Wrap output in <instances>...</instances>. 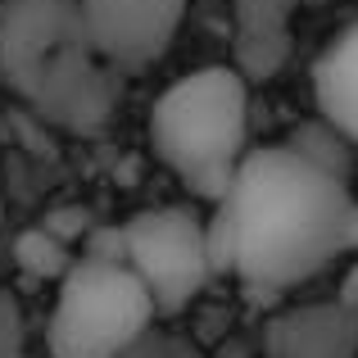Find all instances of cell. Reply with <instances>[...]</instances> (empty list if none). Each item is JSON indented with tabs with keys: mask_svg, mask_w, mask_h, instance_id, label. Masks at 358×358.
<instances>
[{
	"mask_svg": "<svg viewBox=\"0 0 358 358\" xmlns=\"http://www.w3.org/2000/svg\"><path fill=\"white\" fill-rule=\"evenodd\" d=\"M358 354V313L341 299L299 304L268 317L263 358H354Z\"/></svg>",
	"mask_w": 358,
	"mask_h": 358,
	"instance_id": "8",
	"label": "cell"
},
{
	"mask_svg": "<svg viewBox=\"0 0 358 358\" xmlns=\"http://www.w3.org/2000/svg\"><path fill=\"white\" fill-rule=\"evenodd\" d=\"M23 350V313L9 290H0V358Z\"/></svg>",
	"mask_w": 358,
	"mask_h": 358,
	"instance_id": "16",
	"label": "cell"
},
{
	"mask_svg": "<svg viewBox=\"0 0 358 358\" xmlns=\"http://www.w3.org/2000/svg\"><path fill=\"white\" fill-rule=\"evenodd\" d=\"M250 131V82L231 64L177 78L150 109V145L168 173L200 200H222L245 159Z\"/></svg>",
	"mask_w": 358,
	"mask_h": 358,
	"instance_id": "2",
	"label": "cell"
},
{
	"mask_svg": "<svg viewBox=\"0 0 358 358\" xmlns=\"http://www.w3.org/2000/svg\"><path fill=\"white\" fill-rule=\"evenodd\" d=\"M0 218H5V209H0Z\"/></svg>",
	"mask_w": 358,
	"mask_h": 358,
	"instance_id": "19",
	"label": "cell"
},
{
	"mask_svg": "<svg viewBox=\"0 0 358 358\" xmlns=\"http://www.w3.org/2000/svg\"><path fill=\"white\" fill-rule=\"evenodd\" d=\"M336 299H341L345 308H354V313H358V263L341 277V290H336Z\"/></svg>",
	"mask_w": 358,
	"mask_h": 358,
	"instance_id": "17",
	"label": "cell"
},
{
	"mask_svg": "<svg viewBox=\"0 0 358 358\" xmlns=\"http://www.w3.org/2000/svg\"><path fill=\"white\" fill-rule=\"evenodd\" d=\"M299 0H231L236 32H290Z\"/></svg>",
	"mask_w": 358,
	"mask_h": 358,
	"instance_id": "13",
	"label": "cell"
},
{
	"mask_svg": "<svg viewBox=\"0 0 358 358\" xmlns=\"http://www.w3.org/2000/svg\"><path fill=\"white\" fill-rule=\"evenodd\" d=\"M27 105L36 109L45 122L64 131H78V136H91L109 122L118 105V82H114V69L105 59L78 45L69 50L64 59H55L50 69L41 73V82L32 87Z\"/></svg>",
	"mask_w": 358,
	"mask_h": 358,
	"instance_id": "7",
	"label": "cell"
},
{
	"mask_svg": "<svg viewBox=\"0 0 358 358\" xmlns=\"http://www.w3.org/2000/svg\"><path fill=\"white\" fill-rule=\"evenodd\" d=\"M155 317V299L127 263L73 259L45 317V350L50 358H122Z\"/></svg>",
	"mask_w": 358,
	"mask_h": 358,
	"instance_id": "3",
	"label": "cell"
},
{
	"mask_svg": "<svg viewBox=\"0 0 358 358\" xmlns=\"http://www.w3.org/2000/svg\"><path fill=\"white\" fill-rule=\"evenodd\" d=\"M82 259L127 263V250H122V222L118 227H91L87 236H82Z\"/></svg>",
	"mask_w": 358,
	"mask_h": 358,
	"instance_id": "14",
	"label": "cell"
},
{
	"mask_svg": "<svg viewBox=\"0 0 358 358\" xmlns=\"http://www.w3.org/2000/svg\"><path fill=\"white\" fill-rule=\"evenodd\" d=\"M295 155H304L308 164H317L322 173L341 177V182H350V164H354V141L345 136V131H336L327 118H313L304 122V127H295V136L286 141Z\"/></svg>",
	"mask_w": 358,
	"mask_h": 358,
	"instance_id": "11",
	"label": "cell"
},
{
	"mask_svg": "<svg viewBox=\"0 0 358 358\" xmlns=\"http://www.w3.org/2000/svg\"><path fill=\"white\" fill-rule=\"evenodd\" d=\"M50 236H59L64 245H73V241H82L91 231V218H87V209H78V204H69V209H50L45 213V222H41Z\"/></svg>",
	"mask_w": 358,
	"mask_h": 358,
	"instance_id": "15",
	"label": "cell"
},
{
	"mask_svg": "<svg viewBox=\"0 0 358 358\" xmlns=\"http://www.w3.org/2000/svg\"><path fill=\"white\" fill-rule=\"evenodd\" d=\"M313 105L358 145V23H350L313 64Z\"/></svg>",
	"mask_w": 358,
	"mask_h": 358,
	"instance_id": "9",
	"label": "cell"
},
{
	"mask_svg": "<svg viewBox=\"0 0 358 358\" xmlns=\"http://www.w3.org/2000/svg\"><path fill=\"white\" fill-rule=\"evenodd\" d=\"M186 9L191 0H78L87 50L109 69H145L164 59Z\"/></svg>",
	"mask_w": 358,
	"mask_h": 358,
	"instance_id": "5",
	"label": "cell"
},
{
	"mask_svg": "<svg viewBox=\"0 0 358 358\" xmlns=\"http://www.w3.org/2000/svg\"><path fill=\"white\" fill-rule=\"evenodd\" d=\"M14 263L32 281H59L73 268V254H69V245L59 236H50L45 227H27L14 236Z\"/></svg>",
	"mask_w": 358,
	"mask_h": 358,
	"instance_id": "12",
	"label": "cell"
},
{
	"mask_svg": "<svg viewBox=\"0 0 358 358\" xmlns=\"http://www.w3.org/2000/svg\"><path fill=\"white\" fill-rule=\"evenodd\" d=\"M5 358H32V354H23V350H18V354H5Z\"/></svg>",
	"mask_w": 358,
	"mask_h": 358,
	"instance_id": "18",
	"label": "cell"
},
{
	"mask_svg": "<svg viewBox=\"0 0 358 358\" xmlns=\"http://www.w3.org/2000/svg\"><path fill=\"white\" fill-rule=\"evenodd\" d=\"M350 182L322 173L290 145L245 150L209 222L213 272L250 290H290L350 254Z\"/></svg>",
	"mask_w": 358,
	"mask_h": 358,
	"instance_id": "1",
	"label": "cell"
},
{
	"mask_svg": "<svg viewBox=\"0 0 358 358\" xmlns=\"http://www.w3.org/2000/svg\"><path fill=\"white\" fill-rule=\"evenodd\" d=\"M127 268L155 299V313H182L213 277L209 222L191 204H159L122 222Z\"/></svg>",
	"mask_w": 358,
	"mask_h": 358,
	"instance_id": "4",
	"label": "cell"
},
{
	"mask_svg": "<svg viewBox=\"0 0 358 358\" xmlns=\"http://www.w3.org/2000/svg\"><path fill=\"white\" fill-rule=\"evenodd\" d=\"M290 32H231V69L245 82H268L290 64Z\"/></svg>",
	"mask_w": 358,
	"mask_h": 358,
	"instance_id": "10",
	"label": "cell"
},
{
	"mask_svg": "<svg viewBox=\"0 0 358 358\" xmlns=\"http://www.w3.org/2000/svg\"><path fill=\"white\" fill-rule=\"evenodd\" d=\"M78 45H87L78 0H0V78L23 100Z\"/></svg>",
	"mask_w": 358,
	"mask_h": 358,
	"instance_id": "6",
	"label": "cell"
}]
</instances>
